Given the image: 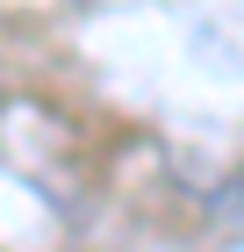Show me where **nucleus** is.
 I'll return each mask as SVG.
<instances>
[]
</instances>
